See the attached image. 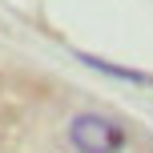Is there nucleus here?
<instances>
[{
  "label": "nucleus",
  "instance_id": "nucleus-1",
  "mask_svg": "<svg viewBox=\"0 0 153 153\" xmlns=\"http://www.w3.org/2000/svg\"><path fill=\"white\" fill-rule=\"evenodd\" d=\"M69 141L76 145V153H121L125 129L101 113H81L69 121Z\"/></svg>",
  "mask_w": 153,
  "mask_h": 153
},
{
  "label": "nucleus",
  "instance_id": "nucleus-2",
  "mask_svg": "<svg viewBox=\"0 0 153 153\" xmlns=\"http://www.w3.org/2000/svg\"><path fill=\"white\" fill-rule=\"evenodd\" d=\"M81 61H85V65H93L97 73H113V76H121V81L149 85V76H145V73H133V69H121V65H109V61H101V56H89V53H81Z\"/></svg>",
  "mask_w": 153,
  "mask_h": 153
}]
</instances>
